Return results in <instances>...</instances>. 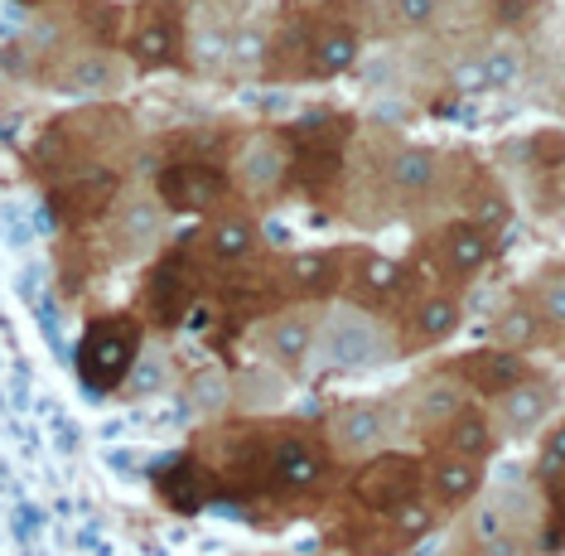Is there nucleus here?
I'll use <instances>...</instances> for the list:
<instances>
[{
    "label": "nucleus",
    "instance_id": "obj_33",
    "mask_svg": "<svg viewBox=\"0 0 565 556\" xmlns=\"http://www.w3.org/2000/svg\"><path fill=\"white\" fill-rule=\"evenodd\" d=\"M189 392H194V402L199 407H217V402H223V392H227V382L223 378H217V373H199V378H194V387H189Z\"/></svg>",
    "mask_w": 565,
    "mask_h": 556
},
{
    "label": "nucleus",
    "instance_id": "obj_7",
    "mask_svg": "<svg viewBox=\"0 0 565 556\" xmlns=\"http://www.w3.org/2000/svg\"><path fill=\"white\" fill-rule=\"evenodd\" d=\"M551 411H556V387H551L546 378H522L512 392L498 397V431L503 436H536V426H542Z\"/></svg>",
    "mask_w": 565,
    "mask_h": 556
},
{
    "label": "nucleus",
    "instance_id": "obj_5",
    "mask_svg": "<svg viewBox=\"0 0 565 556\" xmlns=\"http://www.w3.org/2000/svg\"><path fill=\"white\" fill-rule=\"evenodd\" d=\"M459 382L469 387V392H479V397H503L512 392L522 378H532V368H526V354H518V348H503V344H488V348H473V354H465L455 368Z\"/></svg>",
    "mask_w": 565,
    "mask_h": 556
},
{
    "label": "nucleus",
    "instance_id": "obj_23",
    "mask_svg": "<svg viewBox=\"0 0 565 556\" xmlns=\"http://www.w3.org/2000/svg\"><path fill=\"white\" fill-rule=\"evenodd\" d=\"M542 310L536 305H503L493 319V344L503 348H518V354H526V348H536V339H542Z\"/></svg>",
    "mask_w": 565,
    "mask_h": 556
},
{
    "label": "nucleus",
    "instance_id": "obj_18",
    "mask_svg": "<svg viewBox=\"0 0 565 556\" xmlns=\"http://www.w3.org/2000/svg\"><path fill=\"white\" fill-rule=\"evenodd\" d=\"M271 474L286 489H310L324 480V455H319V445H310L305 436H286V441L271 445Z\"/></svg>",
    "mask_w": 565,
    "mask_h": 556
},
{
    "label": "nucleus",
    "instance_id": "obj_17",
    "mask_svg": "<svg viewBox=\"0 0 565 556\" xmlns=\"http://www.w3.org/2000/svg\"><path fill=\"white\" fill-rule=\"evenodd\" d=\"M203 252H209V262H217V266L247 262V256L256 252V223H252L247 213H223V218H213L209 232H203Z\"/></svg>",
    "mask_w": 565,
    "mask_h": 556
},
{
    "label": "nucleus",
    "instance_id": "obj_3",
    "mask_svg": "<svg viewBox=\"0 0 565 556\" xmlns=\"http://www.w3.org/2000/svg\"><path fill=\"white\" fill-rule=\"evenodd\" d=\"M160 199L164 209L174 213H213L217 203L227 199V175L217 165H203V160H189V165H170L160 170Z\"/></svg>",
    "mask_w": 565,
    "mask_h": 556
},
{
    "label": "nucleus",
    "instance_id": "obj_27",
    "mask_svg": "<svg viewBox=\"0 0 565 556\" xmlns=\"http://www.w3.org/2000/svg\"><path fill=\"white\" fill-rule=\"evenodd\" d=\"M536 310H542L551 329H565V271H556V276H546L536 286Z\"/></svg>",
    "mask_w": 565,
    "mask_h": 556
},
{
    "label": "nucleus",
    "instance_id": "obj_2",
    "mask_svg": "<svg viewBox=\"0 0 565 556\" xmlns=\"http://www.w3.org/2000/svg\"><path fill=\"white\" fill-rule=\"evenodd\" d=\"M319 354L333 368H377V364H387L396 348H392V334L372 315H363L353 305H333L319 319Z\"/></svg>",
    "mask_w": 565,
    "mask_h": 556
},
{
    "label": "nucleus",
    "instance_id": "obj_1",
    "mask_svg": "<svg viewBox=\"0 0 565 556\" xmlns=\"http://www.w3.org/2000/svg\"><path fill=\"white\" fill-rule=\"evenodd\" d=\"M140 358V325L131 315H107V319H93L78 344V368H83V382L93 392H111V387L126 382V373L136 368Z\"/></svg>",
    "mask_w": 565,
    "mask_h": 556
},
{
    "label": "nucleus",
    "instance_id": "obj_13",
    "mask_svg": "<svg viewBox=\"0 0 565 556\" xmlns=\"http://www.w3.org/2000/svg\"><path fill=\"white\" fill-rule=\"evenodd\" d=\"M126 49H131V63H140V69H170L179 59V24L164 10H140Z\"/></svg>",
    "mask_w": 565,
    "mask_h": 556
},
{
    "label": "nucleus",
    "instance_id": "obj_4",
    "mask_svg": "<svg viewBox=\"0 0 565 556\" xmlns=\"http://www.w3.org/2000/svg\"><path fill=\"white\" fill-rule=\"evenodd\" d=\"M233 179L242 193H256V199L276 193L290 179V146L276 132H252L233 160Z\"/></svg>",
    "mask_w": 565,
    "mask_h": 556
},
{
    "label": "nucleus",
    "instance_id": "obj_12",
    "mask_svg": "<svg viewBox=\"0 0 565 556\" xmlns=\"http://www.w3.org/2000/svg\"><path fill=\"white\" fill-rule=\"evenodd\" d=\"M479 489H483V460H469V455L445 450V455L430 464V499L440 503L445 513L473 503V499H479Z\"/></svg>",
    "mask_w": 565,
    "mask_h": 556
},
{
    "label": "nucleus",
    "instance_id": "obj_8",
    "mask_svg": "<svg viewBox=\"0 0 565 556\" xmlns=\"http://www.w3.org/2000/svg\"><path fill=\"white\" fill-rule=\"evenodd\" d=\"M353 494L367 503V508H377V513H392L402 499L411 494H420L416 489V464H411V455H382V460H372L363 474H358V484H353Z\"/></svg>",
    "mask_w": 565,
    "mask_h": 556
},
{
    "label": "nucleus",
    "instance_id": "obj_36",
    "mask_svg": "<svg viewBox=\"0 0 565 556\" xmlns=\"http://www.w3.org/2000/svg\"><path fill=\"white\" fill-rule=\"evenodd\" d=\"M160 6H189V0H160Z\"/></svg>",
    "mask_w": 565,
    "mask_h": 556
},
{
    "label": "nucleus",
    "instance_id": "obj_31",
    "mask_svg": "<svg viewBox=\"0 0 565 556\" xmlns=\"http://www.w3.org/2000/svg\"><path fill=\"white\" fill-rule=\"evenodd\" d=\"M536 474H542V480H561V474H565V421L542 441V460H536Z\"/></svg>",
    "mask_w": 565,
    "mask_h": 556
},
{
    "label": "nucleus",
    "instance_id": "obj_11",
    "mask_svg": "<svg viewBox=\"0 0 565 556\" xmlns=\"http://www.w3.org/2000/svg\"><path fill=\"white\" fill-rule=\"evenodd\" d=\"M315 348H319V325H315V315H305V310H286V315H276L271 325H266V334H262V354L271 358V364H280V368H300Z\"/></svg>",
    "mask_w": 565,
    "mask_h": 556
},
{
    "label": "nucleus",
    "instance_id": "obj_16",
    "mask_svg": "<svg viewBox=\"0 0 565 556\" xmlns=\"http://www.w3.org/2000/svg\"><path fill=\"white\" fill-rule=\"evenodd\" d=\"M358 54H363V34H358L353 24H329V30L315 34L310 77H343V73H353Z\"/></svg>",
    "mask_w": 565,
    "mask_h": 556
},
{
    "label": "nucleus",
    "instance_id": "obj_32",
    "mask_svg": "<svg viewBox=\"0 0 565 556\" xmlns=\"http://www.w3.org/2000/svg\"><path fill=\"white\" fill-rule=\"evenodd\" d=\"M30 63H34V59L24 54L20 39H0V73H6V83H20Z\"/></svg>",
    "mask_w": 565,
    "mask_h": 556
},
{
    "label": "nucleus",
    "instance_id": "obj_14",
    "mask_svg": "<svg viewBox=\"0 0 565 556\" xmlns=\"http://www.w3.org/2000/svg\"><path fill=\"white\" fill-rule=\"evenodd\" d=\"M387 185L396 199H426L440 185V150L430 146H396L387 160Z\"/></svg>",
    "mask_w": 565,
    "mask_h": 556
},
{
    "label": "nucleus",
    "instance_id": "obj_37",
    "mask_svg": "<svg viewBox=\"0 0 565 556\" xmlns=\"http://www.w3.org/2000/svg\"><path fill=\"white\" fill-rule=\"evenodd\" d=\"M561 116H565V87H561Z\"/></svg>",
    "mask_w": 565,
    "mask_h": 556
},
{
    "label": "nucleus",
    "instance_id": "obj_20",
    "mask_svg": "<svg viewBox=\"0 0 565 556\" xmlns=\"http://www.w3.org/2000/svg\"><path fill=\"white\" fill-rule=\"evenodd\" d=\"M459 407H465V387L449 382V378H426L420 382V392H416V402H411L406 421L416 426V431H435V426L445 431V421L455 417Z\"/></svg>",
    "mask_w": 565,
    "mask_h": 556
},
{
    "label": "nucleus",
    "instance_id": "obj_21",
    "mask_svg": "<svg viewBox=\"0 0 565 556\" xmlns=\"http://www.w3.org/2000/svg\"><path fill=\"white\" fill-rule=\"evenodd\" d=\"M445 450H455V455H469V460H483L488 450H493V417H488L483 407L465 402L455 417L445 421Z\"/></svg>",
    "mask_w": 565,
    "mask_h": 556
},
{
    "label": "nucleus",
    "instance_id": "obj_30",
    "mask_svg": "<svg viewBox=\"0 0 565 556\" xmlns=\"http://www.w3.org/2000/svg\"><path fill=\"white\" fill-rule=\"evenodd\" d=\"M440 15V0H392V20L402 30H426Z\"/></svg>",
    "mask_w": 565,
    "mask_h": 556
},
{
    "label": "nucleus",
    "instance_id": "obj_34",
    "mask_svg": "<svg viewBox=\"0 0 565 556\" xmlns=\"http://www.w3.org/2000/svg\"><path fill=\"white\" fill-rule=\"evenodd\" d=\"M455 83H459V87H469V93H479V87H488V77H483V59L459 63V69H455Z\"/></svg>",
    "mask_w": 565,
    "mask_h": 556
},
{
    "label": "nucleus",
    "instance_id": "obj_24",
    "mask_svg": "<svg viewBox=\"0 0 565 556\" xmlns=\"http://www.w3.org/2000/svg\"><path fill=\"white\" fill-rule=\"evenodd\" d=\"M353 286H358V295H367V301L396 295V291H402V266H396L392 256H382V252H358Z\"/></svg>",
    "mask_w": 565,
    "mask_h": 556
},
{
    "label": "nucleus",
    "instance_id": "obj_29",
    "mask_svg": "<svg viewBox=\"0 0 565 556\" xmlns=\"http://www.w3.org/2000/svg\"><path fill=\"white\" fill-rule=\"evenodd\" d=\"M473 537H479L483 552H512L508 542V527H503V513L488 503V508H479V523H473Z\"/></svg>",
    "mask_w": 565,
    "mask_h": 556
},
{
    "label": "nucleus",
    "instance_id": "obj_28",
    "mask_svg": "<svg viewBox=\"0 0 565 556\" xmlns=\"http://www.w3.org/2000/svg\"><path fill=\"white\" fill-rule=\"evenodd\" d=\"M473 223L488 228V232H503V228L512 223V203H508V193L483 189V193H479V203H473Z\"/></svg>",
    "mask_w": 565,
    "mask_h": 556
},
{
    "label": "nucleus",
    "instance_id": "obj_25",
    "mask_svg": "<svg viewBox=\"0 0 565 556\" xmlns=\"http://www.w3.org/2000/svg\"><path fill=\"white\" fill-rule=\"evenodd\" d=\"M435 508H440V503H435V499H420V494L402 499V503H396V508L387 513L392 537L402 542V547H411V542H420V537H430V533H435Z\"/></svg>",
    "mask_w": 565,
    "mask_h": 556
},
{
    "label": "nucleus",
    "instance_id": "obj_15",
    "mask_svg": "<svg viewBox=\"0 0 565 556\" xmlns=\"http://www.w3.org/2000/svg\"><path fill=\"white\" fill-rule=\"evenodd\" d=\"M111 228H117V238H121L126 252L146 256L164 238V199H160V193H156V199H146V193H140V199H126Z\"/></svg>",
    "mask_w": 565,
    "mask_h": 556
},
{
    "label": "nucleus",
    "instance_id": "obj_10",
    "mask_svg": "<svg viewBox=\"0 0 565 556\" xmlns=\"http://www.w3.org/2000/svg\"><path fill=\"white\" fill-rule=\"evenodd\" d=\"M126 63L107 49H83L63 63V93H78V97H107V93H121L126 87Z\"/></svg>",
    "mask_w": 565,
    "mask_h": 556
},
{
    "label": "nucleus",
    "instance_id": "obj_6",
    "mask_svg": "<svg viewBox=\"0 0 565 556\" xmlns=\"http://www.w3.org/2000/svg\"><path fill=\"white\" fill-rule=\"evenodd\" d=\"M392 431V411L382 402H343L329 421V436L343 455H372Z\"/></svg>",
    "mask_w": 565,
    "mask_h": 556
},
{
    "label": "nucleus",
    "instance_id": "obj_9",
    "mask_svg": "<svg viewBox=\"0 0 565 556\" xmlns=\"http://www.w3.org/2000/svg\"><path fill=\"white\" fill-rule=\"evenodd\" d=\"M440 262L455 281H473L483 276V266L493 262V232L479 228L473 218H459V223L445 228L440 238Z\"/></svg>",
    "mask_w": 565,
    "mask_h": 556
},
{
    "label": "nucleus",
    "instance_id": "obj_22",
    "mask_svg": "<svg viewBox=\"0 0 565 556\" xmlns=\"http://www.w3.org/2000/svg\"><path fill=\"white\" fill-rule=\"evenodd\" d=\"M339 256L333 252H295L290 256V286L295 295H305V301H324V295L333 291V281H339Z\"/></svg>",
    "mask_w": 565,
    "mask_h": 556
},
{
    "label": "nucleus",
    "instance_id": "obj_26",
    "mask_svg": "<svg viewBox=\"0 0 565 556\" xmlns=\"http://www.w3.org/2000/svg\"><path fill=\"white\" fill-rule=\"evenodd\" d=\"M522 73H526V54H522L518 44H493L483 54V77H488V87H498V93L518 87Z\"/></svg>",
    "mask_w": 565,
    "mask_h": 556
},
{
    "label": "nucleus",
    "instance_id": "obj_35",
    "mask_svg": "<svg viewBox=\"0 0 565 556\" xmlns=\"http://www.w3.org/2000/svg\"><path fill=\"white\" fill-rule=\"evenodd\" d=\"M160 378H164V358H156V364H140V373H136V392H156Z\"/></svg>",
    "mask_w": 565,
    "mask_h": 556
},
{
    "label": "nucleus",
    "instance_id": "obj_19",
    "mask_svg": "<svg viewBox=\"0 0 565 556\" xmlns=\"http://www.w3.org/2000/svg\"><path fill=\"white\" fill-rule=\"evenodd\" d=\"M459 325H465V301H459V295H449V291L426 295V301H416V310H411V339H416L420 348H426V344H445Z\"/></svg>",
    "mask_w": 565,
    "mask_h": 556
}]
</instances>
